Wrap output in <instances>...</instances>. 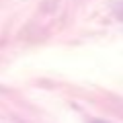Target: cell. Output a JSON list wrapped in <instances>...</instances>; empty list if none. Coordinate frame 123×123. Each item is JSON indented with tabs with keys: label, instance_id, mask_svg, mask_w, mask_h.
Here are the masks:
<instances>
[{
	"label": "cell",
	"instance_id": "6da1fadb",
	"mask_svg": "<svg viewBox=\"0 0 123 123\" xmlns=\"http://www.w3.org/2000/svg\"><path fill=\"white\" fill-rule=\"evenodd\" d=\"M90 123H109V121H105V119H92Z\"/></svg>",
	"mask_w": 123,
	"mask_h": 123
}]
</instances>
